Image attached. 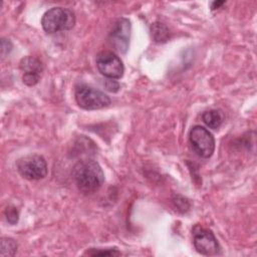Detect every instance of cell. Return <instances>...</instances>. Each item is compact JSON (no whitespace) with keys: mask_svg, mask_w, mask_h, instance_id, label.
<instances>
[{"mask_svg":"<svg viewBox=\"0 0 257 257\" xmlns=\"http://www.w3.org/2000/svg\"><path fill=\"white\" fill-rule=\"evenodd\" d=\"M72 178L78 190L84 194L96 192L104 182L101 167L91 159L78 161L72 169Z\"/></svg>","mask_w":257,"mask_h":257,"instance_id":"cell-1","label":"cell"},{"mask_svg":"<svg viewBox=\"0 0 257 257\" xmlns=\"http://www.w3.org/2000/svg\"><path fill=\"white\" fill-rule=\"evenodd\" d=\"M75 15L72 10L63 7H52L48 9L41 18L43 30L49 34L66 31L73 28Z\"/></svg>","mask_w":257,"mask_h":257,"instance_id":"cell-2","label":"cell"},{"mask_svg":"<svg viewBox=\"0 0 257 257\" xmlns=\"http://www.w3.org/2000/svg\"><path fill=\"white\" fill-rule=\"evenodd\" d=\"M74 95L78 106L85 110L100 109L110 103L109 96L104 92L86 84L76 86Z\"/></svg>","mask_w":257,"mask_h":257,"instance_id":"cell-3","label":"cell"},{"mask_svg":"<svg viewBox=\"0 0 257 257\" xmlns=\"http://www.w3.org/2000/svg\"><path fill=\"white\" fill-rule=\"evenodd\" d=\"M18 173L30 181H38L47 176L48 168L45 159L40 155H27L16 163Z\"/></svg>","mask_w":257,"mask_h":257,"instance_id":"cell-4","label":"cell"},{"mask_svg":"<svg viewBox=\"0 0 257 257\" xmlns=\"http://www.w3.org/2000/svg\"><path fill=\"white\" fill-rule=\"evenodd\" d=\"M189 142L195 154L203 159L210 158L215 151L213 135L202 125H194L189 133Z\"/></svg>","mask_w":257,"mask_h":257,"instance_id":"cell-5","label":"cell"},{"mask_svg":"<svg viewBox=\"0 0 257 257\" xmlns=\"http://www.w3.org/2000/svg\"><path fill=\"white\" fill-rule=\"evenodd\" d=\"M98 71L108 79H119L123 75L124 67L121 59L112 51H101L95 59Z\"/></svg>","mask_w":257,"mask_h":257,"instance_id":"cell-6","label":"cell"},{"mask_svg":"<svg viewBox=\"0 0 257 257\" xmlns=\"http://www.w3.org/2000/svg\"><path fill=\"white\" fill-rule=\"evenodd\" d=\"M193 243L195 249L202 255L214 256L221 253V247L213 232L199 225L193 229Z\"/></svg>","mask_w":257,"mask_h":257,"instance_id":"cell-7","label":"cell"},{"mask_svg":"<svg viewBox=\"0 0 257 257\" xmlns=\"http://www.w3.org/2000/svg\"><path fill=\"white\" fill-rule=\"evenodd\" d=\"M132 24L127 18L121 17L114 23L109 35L108 41L113 49L119 53H125L128 49Z\"/></svg>","mask_w":257,"mask_h":257,"instance_id":"cell-8","label":"cell"},{"mask_svg":"<svg viewBox=\"0 0 257 257\" xmlns=\"http://www.w3.org/2000/svg\"><path fill=\"white\" fill-rule=\"evenodd\" d=\"M19 67L23 71L22 80L28 86L35 85L43 70L42 63L39 59L33 56H25L19 62Z\"/></svg>","mask_w":257,"mask_h":257,"instance_id":"cell-9","label":"cell"},{"mask_svg":"<svg viewBox=\"0 0 257 257\" xmlns=\"http://www.w3.org/2000/svg\"><path fill=\"white\" fill-rule=\"evenodd\" d=\"M152 38L157 43H165L170 39L169 28L161 21H155L150 27Z\"/></svg>","mask_w":257,"mask_h":257,"instance_id":"cell-10","label":"cell"},{"mask_svg":"<svg viewBox=\"0 0 257 257\" xmlns=\"http://www.w3.org/2000/svg\"><path fill=\"white\" fill-rule=\"evenodd\" d=\"M202 119L207 126L216 130L223 123L224 114L220 109H210L202 114Z\"/></svg>","mask_w":257,"mask_h":257,"instance_id":"cell-11","label":"cell"},{"mask_svg":"<svg viewBox=\"0 0 257 257\" xmlns=\"http://www.w3.org/2000/svg\"><path fill=\"white\" fill-rule=\"evenodd\" d=\"M17 250V243L12 238H1V256H13Z\"/></svg>","mask_w":257,"mask_h":257,"instance_id":"cell-12","label":"cell"},{"mask_svg":"<svg viewBox=\"0 0 257 257\" xmlns=\"http://www.w3.org/2000/svg\"><path fill=\"white\" fill-rule=\"evenodd\" d=\"M121 253L115 249V248H109V249H95V248H90L87 250L84 255L88 256H118Z\"/></svg>","mask_w":257,"mask_h":257,"instance_id":"cell-13","label":"cell"},{"mask_svg":"<svg viewBox=\"0 0 257 257\" xmlns=\"http://www.w3.org/2000/svg\"><path fill=\"white\" fill-rule=\"evenodd\" d=\"M4 216L7 220V222L11 225L16 224L18 222V219H19L18 210L14 206H11V205L6 207V209L4 211Z\"/></svg>","mask_w":257,"mask_h":257,"instance_id":"cell-14","label":"cell"},{"mask_svg":"<svg viewBox=\"0 0 257 257\" xmlns=\"http://www.w3.org/2000/svg\"><path fill=\"white\" fill-rule=\"evenodd\" d=\"M173 203L178 208V210L182 211V212H186L190 208L189 201L186 198H184L183 196H180V195H174Z\"/></svg>","mask_w":257,"mask_h":257,"instance_id":"cell-15","label":"cell"},{"mask_svg":"<svg viewBox=\"0 0 257 257\" xmlns=\"http://www.w3.org/2000/svg\"><path fill=\"white\" fill-rule=\"evenodd\" d=\"M12 50V43L10 40L6 38L1 39V56L4 58L6 55H8Z\"/></svg>","mask_w":257,"mask_h":257,"instance_id":"cell-16","label":"cell"},{"mask_svg":"<svg viewBox=\"0 0 257 257\" xmlns=\"http://www.w3.org/2000/svg\"><path fill=\"white\" fill-rule=\"evenodd\" d=\"M104 86H105L106 90H108L110 92H116L119 88V84L113 79H107L104 83Z\"/></svg>","mask_w":257,"mask_h":257,"instance_id":"cell-17","label":"cell"},{"mask_svg":"<svg viewBox=\"0 0 257 257\" xmlns=\"http://www.w3.org/2000/svg\"><path fill=\"white\" fill-rule=\"evenodd\" d=\"M225 3V1H214L211 3V10H216L218 8H220L221 5H223Z\"/></svg>","mask_w":257,"mask_h":257,"instance_id":"cell-18","label":"cell"}]
</instances>
